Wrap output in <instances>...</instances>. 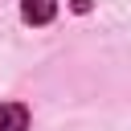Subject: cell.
<instances>
[{"label": "cell", "instance_id": "cell-2", "mask_svg": "<svg viewBox=\"0 0 131 131\" xmlns=\"http://www.w3.org/2000/svg\"><path fill=\"white\" fill-rule=\"evenodd\" d=\"M0 131H29V111L20 102H0Z\"/></svg>", "mask_w": 131, "mask_h": 131}, {"label": "cell", "instance_id": "cell-1", "mask_svg": "<svg viewBox=\"0 0 131 131\" xmlns=\"http://www.w3.org/2000/svg\"><path fill=\"white\" fill-rule=\"evenodd\" d=\"M57 12V0H20V16L29 25H49Z\"/></svg>", "mask_w": 131, "mask_h": 131}]
</instances>
